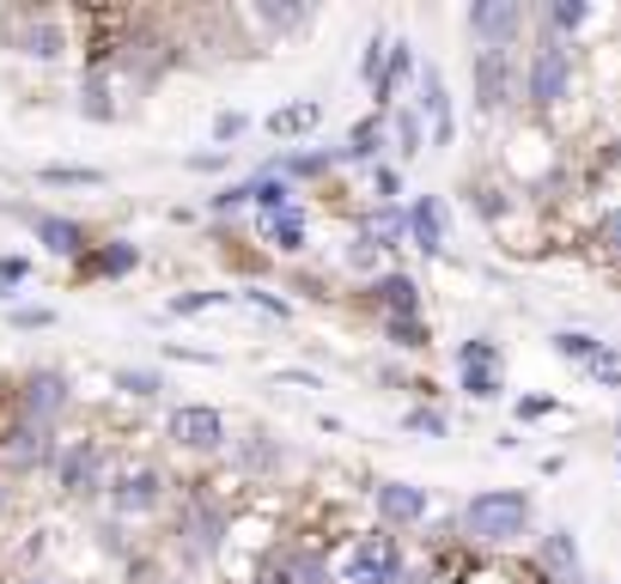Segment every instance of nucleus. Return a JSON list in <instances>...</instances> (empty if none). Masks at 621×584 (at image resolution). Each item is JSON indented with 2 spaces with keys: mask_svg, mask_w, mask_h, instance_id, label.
I'll return each instance as SVG.
<instances>
[{
  "mask_svg": "<svg viewBox=\"0 0 621 584\" xmlns=\"http://www.w3.org/2000/svg\"><path fill=\"white\" fill-rule=\"evenodd\" d=\"M548 348H555L561 360H579V365H591V360H597V348H603V341H597L591 329H561V335H548Z\"/></svg>",
  "mask_w": 621,
  "mask_h": 584,
  "instance_id": "7c9ffc66",
  "label": "nucleus"
},
{
  "mask_svg": "<svg viewBox=\"0 0 621 584\" xmlns=\"http://www.w3.org/2000/svg\"><path fill=\"white\" fill-rule=\"evenodd\" d=\"M220 542H225V506H213V499L196 494L189 511H184V554L189 560H213Z\"/></svg>",
  "mask_w": 621,
  "mask_h": 584,
  "instance_id": "9d476101",
  "label": "nucleus"
},
{
  "mask_svg": "<svg viewBox=\"0 0 621 584\" xmlns=\"http://www.w3.org/2000/svg\"><path fill=\"white\" fill-rule=\"evenodd\" d=\"M31 238H37L49 256H67V262H80L86 250H92L86 225H80V220H67V213H31Z\"/></svg>",
  "mask_w": 621,
  "mask_h": 584,
  "instance_id": "ddd939ff",
  "label": "nucleus"
},
{
  "mask_svg": "<svg viewBox=\"0 0 621 584\" xmlns=\"http://www.w3.org/2000/svg\"><path fill=\"white\" fill-rule=\"evenodd\" d=\"M518 91V74H512V49H476V110H506Z\"/></svg>",
  "mask_w": 621,
  "mask_h": 584,
  "instance_id": "1a4fd4ad",
  "label": "nucleus"
},
{
  "mask_svg": "<svg viewBox=\"0 0 621 584\" xmlns=\"http://www.w3.org/2000/svg\"><path fill=\"white\" fill-rule=\"evenodd\" d=\"M414 74H421V62H414V43H409V37H397V43H390V55H384V79H378V91H372V98H378V117L390 110L397 86H409Z\"/></svg>",
  "mask_w": 621,
  "mask_h": 584,
  "instance_id": "f3484780",
  "label": "nucleus"
},
{
  "mask_svg": "<svg viewBox=\"0 0 621 584\" xmlns=\"http://www.w3.org/2000/svg\"><path fill=\"white\" fill-rule=\"evenodd\" d=\"M263 232L280 256H299L304 250V208H287V213H275V220H263Z\"/></svg>",
  "mask_w": 621,
  "mask_h": 584,
  "instance_id": "b1692460",
  "label": "nucleus"
},
{
  "mask_svg": "<svg viewBox=\"0 0 621 584\" xmlns=\"http://www.w3.org/2000/svg\"><path fill=\"white\" fill-rule=\"evenodd\" d=\"M421 110L433 117V146H451V134H457V117H451V91H445V74L439 67H421Z\"/></svg>",
  "mask_w": 621,
  "mask_h": 584,
  "instance_id": "dca6fc26",
  "label": "nucleus"
},
{
  "mask_svg": "<svg viewBox=\"0 0 621 584\" xmlns=\"http://www.w3.org/2000/svg\"><path fill=\"white\" fill-rule=\"evenodd\" d=\"M165 499V475L159 469H129V475L110 481V506L122 511V518H141V511H153Z\"/></svg>",
  "mask_w": 621,
  "mask_h": 584,
  "instance_id": "f8f14e48",
  "label": "nucleus"
},
{
  "mask_svg": "<svg viewBox=\"0 0 621 584\" xmlns=\"http://www.w3.org/2000/svg\"><path fill=\"white\" fill-rule=\"evenodd\" d=\"M244 299H251V305H256V311H268V317H280V323H287V317H292V305H287V299H275V293H263V286H251V293H244Z\"/></svg>",
  "mask_w": 621,
  "mask_h": 584,
  "instance_id": "49530a36",
  "label": "nucleus"
},
{
  "mask_svg": "<svg viewBox=\"0 0 621 584\" xmlns=\"http://www.w3.org/2000/svg\"><path fill=\"white\" fill-rule=\"evenodd\" d=\"M244 129H251V117H244V110H220V117H213V141H239Z\"/></svg>",
  "mask_w": 621,
  "mask_h": 584,
  "instance_id": "79ce46f5",
  "label": "nucleus"
},
{
  "mask_svg": "<svg viewBox=\"0 0 621 584\" xmlns=\"http://www.w3.org/2000/svg\"><path fill=\"white\" fill-rule=\"evenodd\" d=\"M335 584H402V536H390V530L359 536L347 548L342 572H335Z\"/></svg>",
  "mask_w": 621,
  "mask_h": 584,
  "instance_id": "7ed1b4c3",
  "label": "nucleus"
},
{
  "mask_svg": "<svg viewBox=\"0 0 621 584\" xmlns=\"http://www.w3.org/2000/svg\"><path fill=\"white\" fill-rule=\"evenodd\" d=\"M25 274H31V262H25V256H7V262H0V286H7V293H13V286L25 280Z\"/></svg>",
  "mask_w": 621,
  "mask_h": 584,
  "instance_id": "8fccbe9b",
  "label": "nucleus"
},
{
  "mask_svg": "<svg viewBox=\"0 0 621 584\" xmlns=\"http://www.w3.org/2000/svg\"><path fill=\"white\" fill-rule=\"evenodd\" d=\"M469 37H476V49H512L518 37H524V7L518 0H476L469 7Z\"/></svg>",
  "mask_w": 621,
  "mask_h": 584,
  "instance_id": "39448f33",
  "label": "nucleus"
},
{
  "mask_svg": "<svg viewBox=\"0 0 621 584\" xmlns=\"http://www.w3.org/2000/svg\"><path fill=\"white\" fill-rule=\"evenodd\" d=\"M251 208L263 213V220L287 213V208H292V183H287V177H251Z\"/></svg>",
  "mask_w": 621,
  "mask_h": 584,
  "instance_id": "393cba45",
  "label": "nucleus"
},
{
  "mask_svg": "<svg viewBox=\"0 0 621 584\" xmlns=\"http://www.w3.org/2000/svg\"><path fill=\"white\" fill-rule=\"evenodd\" d=\"M239 463L244 469H280V463H287V451H280L275 432H251V439L239 444Z\"/></svg>",
  "mask_w": 621,
  "mask_h": 584,
  "instance_id": "c85d7f7f",
  "label": "nucleus"
},
{
  "mask_svg": "<svg viewBox=\"0 0 621 584\" xmlns=\"http://www.w3.org/2000/svg\"><path fill=\"white\" fill-rule=\"evenodd\" d=\"M7 451L19 456V463H55V427H31V420H19L13 432H7Z\"/></svg>",
  "mask_w": 621,
  "mask_h": 584,
  "instance_id": "aec40b11",
  "label": "nucleus"
},
{
  "mask_svg": "<svg viewBox=\"0 0 621 584\" xmlns=\"http://www.w3.org/2000/svg\"><path fill=\"white\" fill-rule=\"evenodd\" d=\"M372 262H378V244H372V238L359 232L354 244H347V268H372Z\"/></svg>",
  "mask_w": 621,
  "mask_h": 584,
  "instance_id": "de8ad7c7",
  "label": "nucleus"
},
{
  "mask_svg": "<svg viewBox=\"0 0 621 584\" xmlns=\"http://www.w3.org/2000/svg\"><path fill=\"white\" fill-rule=\"evenodd\" d=\"M184 165L189 170H225V165H232V153H189Z\"/></svg>",
  "mask_w": 621,
  "mask_h": 584,
  "instance_id": "3c124183",
  "label": "nucleus"
},
{
  "mask_svg": "<svg viewBox=\"0 0 621 584\" xmlns=\"http://www.w3.org/2000/svg\"><path fill=\"white\" fill-rule=\"evenodd\" d=\"M318 122H323V104H318V98H304V104H280L263 129L275 134V141H292V134H311Z\"/></svg>",
  "mask_w": 621,
  "mask_h": 584,
  "instance_id": "412c9836",
  "label": "nucleus"
},
{
  "mask_svg": "<svg viewBox=\"0 0 621 584\" xmlns=\"http://www.w3.org/2000/svg\"><path fill=\"white\" fill-rule=\"evenodd\" d=\"M239 208H251V183H232V189L208 195V213H239Z\"/></svg>",
  "mask_w": 621,
  "mask_h": 584,
  "instance_id": "ea45409f",
  "label": "nucleus"
},
{
  "mask_svg": "<svg viewBox=\"0 0 621 584\" xmlns=\"http://www.w3.org/2000/svg\"><path fill=\"white\" fill-rule=\"evenodd\" d=\"M67 403H74V384H67V372H55V365H37V372L25 377V389H19V420H31V427H55Z\"/></svg>",
  "mask_w": 621,
  "mask_h": 584,
  "instance_id": "20e7f679",
  "label": "nucleus"
},
{
  "mask_svg": "<svg viewBox=\"0 0 621 584\" xmlns=\"http://www.w3.org/2000/svg\"><path fill=\"white\" fill-rule=\"evenodd\" d=\"M555 396H524V403H518V420H542V415H555Z\"/></svg>",
  "mask_w": 621,
  "mask_h": 584,
  "instance_id": "09e8293b",
  "label": "nucleus"
},
{
  "mask_svg": "<svg viewBox=\"0 0 621 584\" xmlns=\"http://www.w3.org/2000/svg\"><path fill=\"white\" fill-rule=\"evenodd\" d=\"M463 536L481 548H512L518 536H530V494L518 487H481L469 506H463Z\"/></svg>",
  "mask_w": 621,
  "mask_h": 584,
  "instance_id": "f257e3e1",
  "label": "nucleus"
},
{
  "mask_svg": "<svg viewBox=\"0 0 621 584\" xmlns=\"http://www.w3.org/2000/svg\"><path fill=\"white\" fill-rule=\"evenodd\" d=\"M0 511H7V487H0Z\"/></svg>",
  "mask_w": 621,
  "mask_h": 584,
  "instance_id": "5fc2aeb1",
  "label": "nucleus"
},
{
  "mask_svg": "<svg viewBox=\"0 0 621 584\" xmlns=\"http://www.w3.org/2000/svg\"><path fill=\"white\" fill-rule=\"evenodd\" d=\"M372 189L384 195V208H397V189H402V177H397V165H378L372 170Z\"/></svg>",
  "mask_w": 621,
  "mask_h": 584,
  "instance_id": "c03bdc74",
  "label": "nucleus"
},
{
  "mask_svg": "<svg viewBox=\"0 0 621 584\" xmlns=\"http://www.w3.org/2000/svg\"><path fill=\"white\" fill-rule=\"evenodd\" d=\"M585 372H591L597 389H621V348H609V341H603V348H597V360L585 365Z\"/></svg>",
  "mask_w": 621,
  "mask_h": 584,
  "instance_id": "f704fd0d",
  "label": "nucleus"
},
{
  "mask_svg": "<svg viewBox=\"0 0 621 584\" xmlns=\"http://www.w3.org/2000/svg\"><path fill=\"white\" fill-rule=\"evenodd\" d=\"M384 129H390V122L372 110L366 122H354V129H347V146H335V158H342V165H366V158H378L384 153Z\"/></svg>",
  "mask_w": 621,
  "mask_h": 584,
  "instance_id": "6ab92c4d",
  "label": "nucleus"
},
{
  "mask_svg": "<svg viewBox=\"0 0 621 584\" xmlns=\"http://www.w3.org/2000/svg\"><path fill=\"white\" fill-rule=\"evenodd\" d=\"M256 19H263V25H311V7H256Z\"/></svg>",
  "mask_w": 621,
  "mask_h": 584,
  "instance_id": "a19ab883",
  "label": "nucleus"
},
{
  "mask_svg": "<svg viewBox=\"0 0 621 584\" xmlns=\"http://www.w3.org/2000/svg\"><path fill=\"white\" fill-rule=\"evenodd\" d=\"M591 19L585 0H555V7H542V37H561V31H579Z\"/></svg>",
  "mask_w": 621,
  "mask_h": 584,
  "instance_id": "c756f323",
  "label": "nucleus"
},
{
  "mask_svg": "<svg viewBox=\"0 0 621 584\" xmlns=\"http://www.w3.org/2000/svg\"><path fill=\"white\" fill-rule=\"evenodd\" d=\"M165 432H171L177 451H220L225 444V415L208 408V403H184V408H171Z\"/></svg>",
  "mask_w": 621,
  "mask_h": 584,
  "instance_id": "423d86ee",
  "label": "nucleus"
},
{
  "mask_svg": "<svg viewBox=\"0 0 621 584\" xmlns=\"http://www.w3.org/2000/svg\"><path fill=\"white\" fill-rule=\"evenodd\" d=\"M457 384H463V396L494 403V396H506V365H457Z\"/></svg>",
  "mask_w": 621,
  "mask_h": 584,
  "instance_id": "5701e85b",
  "label": "nucleus"
},
{
  "mask_svg": "<svg viewBox=\"0 0 621 584\" xmlns=\"http://www.w3.org/2000/svg\"><path fill=\"white\" fill-rule=\"evenodd\" d=\"M49 323H55L49 305H19L13 311V329H49Z\"/></svg>",
  "mask_w": 621,
  "mask_h": 584,
  "instance_id": "a18cd8bd",
  "label": "nucleus"
},
{
  "mask_svg": "<svg viewBox=\"0 0 621 584\" xmlns=\"http://www.w3.org/2000/svg\"><path fill=\"white\" fill-rule=\"evenodd\" d=\"M225 299H232V293H177L165 311L171 317H196V311H213V305H225Z\"/></svg>",
  "mask_w": 621,
  "mask_h": 584,
  "instance_id": "e433bc0d",
  "label": "nucleus"
},
{
  "mask_svg": "<svg viewBox=\"0 0 621 584\" xmlns=\"http://www.w3.org/2000/svg\"><path fill=\"white\" fill-rule=\"evenodd\" d=\"M567 91H573V43L542 37L536 49H530V62H524V98L536 110H555Z\"/></svg>",
  "mask_w": 621,
  "mask_h": 584,
  "instance_id": "f03ea898",
  "label": "nucleus"
},
{
  "mask_svg": "<svg viewBox=\"0 0 621 584\" xmlns=\"http://www.w3.org/2000/svg\"><path fill=\"white\" fill-rule=\"evenodd\" d=\"M384 335L397 341L402 353H421V348H433V329H426V317H384Z\"/></svg>",
  "mask_w": 621,
  "mask_h": 584,
  "instance_id": "cd10ccee",
  "label": "nucleus"
},
{
  "mask_svg": "<svg viewBox=\"0 0 621 584\" xmlns=\"http://www.w3.org/2000/svg\"><path fill=\"white\" fill-rule=\"evenodd\" d=\"M372 499H378V518H384V530H390V536L414 530V524L433 511V494H426V487H414V481H378V487H372Z\"/></svg>",
  "mask_w": 621,
  "mask_h": 584,
  "instance_id": "0eeeda50",
  "label": "nucleus"
},
{
  "mask_svg": "<svg viewBox=\"0 0 621 584\" xmlns=\"http://www.w3.org/2000/svg\"><path fill=\"white\" fill-rule=\"evenodd\" d=\"M37 183H49V189H98L104 170H98V165H43Z\"/></svg>",
  "mask_w": 621,
  "mask_h": 584,
  "instance_id": "bb28decb",
  "label": "nucleus"
},
{
  "mask_svg": "<svg viewBox=\"0 0 621 584\" xmlns=\"http://www.w3.org/2000/svg\"><path fill=\"white\" fill-rule=\"evenodd\" d=\"M55 481H62V494H98L104 487V451L92 439H74L67 451H55Z\"/></svg>",
  "mask_w": 621,
  "mask_h": 584,
  "instance_id": "6e6552de",
  "label": "nucleus"
},
{
  "mask_svg": "<svg viewBox=\"0 0 621 584\" xmlns=\"http://www.w3.org/2000/svg\"><path fill=\"white\" fill-rule=\"evenodd\" d=\"M25 584H55V579H25Z\"/></svg>",
  "mask_w": 621,
  "mask_h": 584,
  "instance_id": "864d4df0",
  "label": "nucleus"
},
{
  "mask_svg": "<svg viewBox=\"0 0 621 584\" xmlns=\"http://www.w3.org/2000/svg\"><path fill=\"white\" fill-rule=\"evenodd\" d=\"M402 427H409V432H426V439H445L451 420L433 415V408H409V415H402Z\"/></svg>",
  "mask_w": 621,
  "mask_h": 584,
  "instance_id": "58836bf2",
  "label": "nucleus"
},
{
  "mask_svg": "<svg viewBox=\"0 0 621 584\" xmlns=\"http://www.w3.org/2000/svg\"><path fill=\"white\" fill-rule=\"evenodd\" d=\"M275 384H304V389H318V377H311V372H275Z\"/></svg>",
  "mask_w": 621,
  "mask_h": 584,
  "instance_id": "603ef678",
  "label": "nucleus"
},
{
  "mask_svg": "<svg viewBox=\"0 0 621 584\" xmlns=\"http://www.w3.org/2000/svg\"><path fill=\"white\" fill-rule=\"evenodd\" d=\"M542 579L548 584H585V560H579V536L573 530L542 536Z\"/></svg>",
  "mask_w": 621,
  "mask_h": 584,
  "instance_id": "4468645a",
  "label": "nucleus"
},
{
  "mask_svg": "<svg viewBox=\"0 0 621 584\" xmlns=\"http://www.w3.org/2000/svg\"><path fill=\"white\" fill-rule=\"evenodd\" d=\"M110 384H117L122 396H141V403H153V396L165 389V377H159V372H146V365H122V372L110 377Z\"/></svg>",
  "mask_w": 621,
  "mask_h": 584,
  "instance_id": "473e14b6",
  "label": "nucleus"
},
{
  "mask_svg": "<svg viewBox=\"0 0 621 584\" xmlns=\"http://www.w3.org/2000/svg\"><path fill=\"white\" fill-rule=\"evenodd\" d=\"M80 268H86V274H104V280H117V274H134V268H141V250H134L129 238H110V244L86 250Z\"/></svg>",
  "mask_w": 621,
  "mask_h": 584,
  "instance_id": "a211bd4d",
  "label": "nucleus"
},
{
  "mask_svg": "<svg viewBox=\"0 0 621 584\" xmlns=\"http://www.w3.org/2000/svg\"><path fill=\"white\" fill-rule=\"evenodd\" d=\"M19 49H25L31 62H55V55L67 49V37H62V25H55V19H43V25H31L25 37H19Z\"/></svg>",
  "mask_w": 621,
  "mask_h": 584,
  "instance_id": "a878e982",
  "label": "nucleus"
},
{
  "mask_svg": "<svg viewBox=\"0 0 621 584\" xmlns=\"http://www.w3.org/2000/svg\"><path fill=\"white\" fill-rule=\"evenodd\" d=\"M366 293L384 305V317H421V280H414V274H402V268L378 274Z\"/></svg>",
  "mask_w": 621,
  "mask_h": 584,
  "instance_id": "2eb2a0df",
  "label": "nucleus"
},
{
  "mask_svg": "<svg viewBox=\"0 0 621 584\" xmlns=\"http://www.w3.org/2000/svg\"><path fill=\"white\" fill-rule=\"evenodd\" d=\"M390 141H397L402 165L421 158V110H397V117H390Z\"/></svg>",
  "mask_w": 621,
  "mask_h": 584,
  "instance_id": "72a5a7b5",
  "label": "nucleus"
},
{
  "mask_svg": "<svg viewBox=\"0 0 621 584\" xmlns=\"http://www.w3.org/2000/svg\"><path fill=\"white\" fill-rule=\"evenodd\" d=\"M457 365H506V353H500V341H488V335H469L457 348Z\"/></svg>",
  "mask_w": 621,
  "mask_h": 584,
  "instance_id": "c9c22d12",
  "label": "nucleus"
},
{
  "mask_svg": "<svg viewBox=\"0 0 621 584\" xmlns=\"http://www.w3.org/2000/svg\"><path fill=\"white\" fill-rule=\"evenodd\" d=\"M597 244H603L609 256H621V208H609L603 220H597Z\"/></svg>",
  "mask_w": 621,
  "mask_h": 584,
  "instance_id": "37998d69",
  "label": "nucleus"
},
{
  "mask_svg": "<svg viewBox=\"0 0 621 584\" xmlns=\"http://www.w3.org/2000/svg\"><path fill=\"white\" fill-rule=\"evenodd\" d=\"M384 55H390V37H372L366 55H359V79H366L372 91H378V79H384Z\"/></svg>",
  "mask_w": 621,
  "mask_h": 584,
  "instance_id": "4c0bfd02",
  "label": "nucleus"
},
{
  "mask_svg": "<svg viewBox=\"0 0 621 584\" xmlns=\"http://www.w3.org/2000/svg\"><path fill=\"white\" fill-rule=\"evenodd\" d=\"M402 238L421 256H445V201L439 195H414L409 208H402Z\"/></svg>",
  "mask_w": 621,
  "mask_h": 584,
  "instance_id": "9b49d317",
  "label": "nucleus"
},
{
  "mask_svg": "<svg viewBox=\"0 0 621 584\" xmlns=\"http://www.w3.org/2000/svg\"><path fill=\"white\" fill-rule=\"evenodd\" d=\"M263 584H335V572L323 566V554H287L280 560V572L275 579H263Z\"/></svg>",
  "mask_w": 621,
  "mask_h": 584,
  "instance_id": "4be33fe9",
  "label": "nucleus"
},
{
  "mask_svg": "<svg viewBox=\"0 0 621 584\" xmlns=\"http://www.w3.org/2000/svg\"><path fill=\"white\" fill-rule=\"evenodd\" d=\"M80 117H92V122H110L117 117V98H110V79L104 74H92L80 86Z\"/></svg>",
  "mask_w": 621,
  "mask_h": 584,
  "instance_id": "2f4dec72",
  "label": "nucleus"
}]
</instances>
